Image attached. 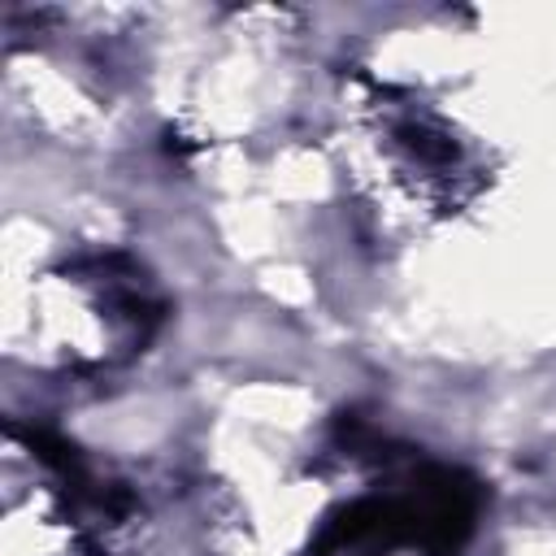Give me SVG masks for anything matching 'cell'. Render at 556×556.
<instances>
[{"mask_svg":"<svg viewBox=\"0 0 556 556\" xmlns=\"http://www.w3.org/2000/svg\"><path fill=\"white\" fill-rule=\"evenodd\" d=\"M391 139L408 156V165L413 169H426L430 178H460V174H469L460 143L439 122H430V117H400L395 130H391Z\"/></svg>","mask_w":556,"mask_h":556,"instance_id":"7a4b0ae2","label":"cell"},{"mask_svg":"<svg viewBox=\"0 0 556 556\" xmlns=\"http://www.w3.org/2000/svg\"><path fill=\"white\" fill-rule=\"evenodd\" d=\"M478 508L482 491L469 473L447 465H408L387 486L330 513L308 556H391L400 547L456 556L478 526Z\"/></svg>","mask_w":556,"mask_h":556,"instance_id":"6da1fadb","label":"cell"}]
</instances>
